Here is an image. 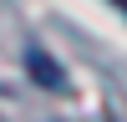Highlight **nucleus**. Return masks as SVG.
I'll use <instances>...</instances> for the list:
<instances>
[{
  "instance_id": "nucleus-2",
  "label": "nucleus",
  "mask_w": 127,
  "mask_h": 122,
  "mask_svg": "<svg viewBox=\"0 0 127 122\" xmlns=\"http://www.w3.org/2000/svg\"><path fill=\"white\" fill-rule=\"evenodd\" d=\"M112 5H117V10H122V15H127V0H112Z\"/></svg>"
},
{
  "instance_id": "nucleus-1",
  "label": "nucleus",
  "mask_w": 127,
  "mask_h": 122,
  "mask_svg": "<svg viewBox=\"0 0 127 122\" xmlns=\"http://www.w3.org/2000/svg\"><path fill=\"white\" fill-rule=\"evenodd\" d=\"M26 71H31V76H36V81H41L46 92H61V87H66L61 66H56V61H51V56H46L41 46H31V51H26Z\"/></svg>"
}]
</instances>
